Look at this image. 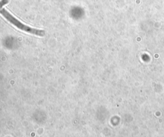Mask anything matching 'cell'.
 Returning <instances> with one entry per match:
<instances>
[{
  "label": "cell",
  "instance_id": "obj_1",
  "mask_svg": "<svg viewBox=\"0 0 164 137\" xmlns=\"http://www.w3.org/2000/svg\"><path fill=\"white\" fill-rule=\"evenodd\" d=\"M0 14H1L10 23H12V24H14V26H16L18 29H20L22 31H24L29 33L35 35L37 36L42 37L45 35V32L44 30H38V29L33 28L28 26L25 25V24L22 23L20 21H19L17 19L14 17L11 14H10L9 12L5 8L0 9Z\"/></svg>",
  "mask_w": 164,
  "mask_h": 137
}]
</instances>
